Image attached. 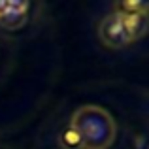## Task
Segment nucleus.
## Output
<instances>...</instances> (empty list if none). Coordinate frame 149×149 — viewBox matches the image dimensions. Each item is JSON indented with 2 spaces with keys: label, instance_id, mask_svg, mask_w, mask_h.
<instances>
[{
  "label": "nucleus",
  "instance_id": "obj_1",
  "mask_svg": "<svg viewBox=\"0 0 149 149\" xmlns=\"http://www.w3.org/2000/svg\"><path fill=\"white\" fill-rule=\"evenodd\" d=\"M70 128L76 132L81 149H109L117 134L111 113L95 104L79 106L72 113Z\"/></svg>",
  "mask_w": 149,
  "mask_h": 149
},
{
  "label": "nucleus",
  "instance_id": "obj_2",
  "mask_svg": "<svg viewBox=\"0 0 149 149\" xmlns=\"http://www.w3.org/2000/svg\"><path fill=\"white\" fill-rule=\"evenodd\" d=\"M98 38L100 42L109 49H121L128 45V38L125 34L123 23H121V15L111 11L108 13L98 25Z\"/></svg>",
  "mask_w": 149,
  "mask_h": 149
},
{
  "label": "nucleus",
  "instance_id": "obj_3",
  "mask_svg": "<svg viewBox=\"0 0 149 149\" xmlns=\"http://www.w3.org/2000/svg\"><path fill=\"white\" fill-rule=\"evenodd\" d=\"M29 2H8L0 0V26L4 30H19L29 19Z\"/></svg>",
  "mask_w": 149,
  "mask_h": 149
},
{
  "label": "nucleus",
  "instance_id": "obj_4",
  "mask_svg": "<svg viewBox=\"0 0 149 149\" xmlns=\"http://www.w3.org/2000/svg\"><path fill=\"white\" fill-rule=\"evenodd\" d=\"M119 15H121L125 34L128 38V44L138 42L140 38H143L147 34V25H149L147 13H119Z\"/></svg>",
  "mask_w": 149,
  "mask_h": 149
},
{
  "label": "nucleus",
  "instance_id": "obj_5",
  "mask_svg": "<svg viewBox=\"0 0 149 149\" xmlns=\"http://www.w3.org/2000/svg\"><path fill=\"white\" fill-rule=\"evenodd\" d=\"M147 2L143 0H128V2H119L115 4L117 13H147Z\"/></svg>",
  "mask_w": 149,
  "mask_h": 149
},
{
  "label": "nucleus",
  "instance_id": "obj_6",
  "mask_svg": "<svg viewBox=\"0 0 149 149\" xmlns=\"http://www.w3.org/2000/svg\"><path fill=\"white\" fill-rule=\"evenodd\" d=\"M61 146L64 147V149H81L79 147V140H77L76 132H74L70 127L62 132V136H61Z\"/></svg>",
  "mask_w": 149,
  "mask_h": 149
}]
</instances>
